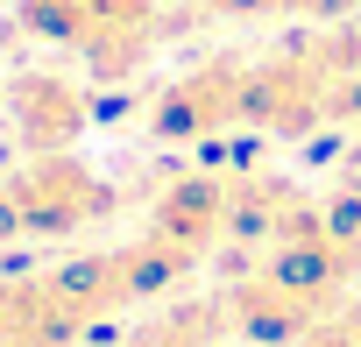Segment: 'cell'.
<instances>
[{"mask_svg": "<svg viewBox=\"0 0 361 347\" xmlns=\"http://www.w3.org/2000/svg\"><path fill=\"white\" fill-rule=\"evenodd\" d=\"M22 22L64 50H85L99 78H121L149 50V0H22Z\"/></svg>", "mask_w": 361, "mask_h": 347, "instance_id": "obj_1", "label": "cell"}, {"mask_svg": "<svg viewBox=\"0 0 361 347\" xmlns=\"http://www.w3.org/2000/svg\"><path fill=\"white\" fill-rule=\"evenodd\" d=\"M8 206H15V227H29V234H71V227L99 220L114 206V192L64 149V156H29V170L8 185Z\"/></svg>", "mask_w": 361, "mask_h": 347, "instance_id": "obj_2", "label": "cell"}, {"mask_svg": "<svg viewBox=\"0 0 361 347\" xmlns=\"http://www.w3.org/2000/svg\"><path fill=\"white\" fill-rule=\"evenodd\" d=\"M248 121V64L241 57H213L199 71H185L163 99H156V135L192 142V135H220Z\"/></svg>", "mask_w": 361, "mask_h": 347, "instance_id": "obj_3", "label": "cell"}, {"mask_svg": "<svg viewBox=\"0 0 361 347\" xmlns=\"http://www.w3.org/2000/svg\"><path fill=\"white\" fill-rule=\"evenodd\" d=\"M15 128L29 142V156H64L78 135H85V85L57 78V71H29L15 78Z\"/></svg>", "mask_w": 361, "mask_h": 347, "instance_id": "obj_4", "label": "cell"}, {"mask_svg": "<svg viewBox=\"0 0 361 347\" xmlns=\"http://www.w3.org/2000/svg\"><path fill=\"white\" fill-rule=\"evenodd\" d=\"M333 36H340V50H347V57H354V71H361V15H354L347 29H333Z\"/></svg>", "mask_w": 361, "mask_h": 347, "instance_id": "obj_5", "label": "cell"}]
</instances>
